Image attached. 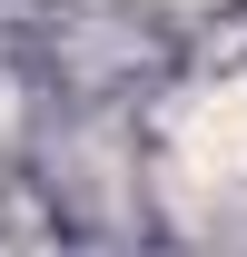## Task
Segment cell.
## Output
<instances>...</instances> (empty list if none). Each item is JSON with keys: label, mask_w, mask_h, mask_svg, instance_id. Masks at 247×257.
Segmentation results:
<instances>
[{"label": "cell", "mask_w": 247, "mask_h": 257, "mask_svg": "<svg viewBox=\"0 0 247 257\" xmlns=\"http://www.w3.org/2000/svg\"><path fill=\"white\" fill-rule=\"evenodd\" d=\"M178 149L198 178H247V79H227V89H208L198 109H188Z\"/></svg>", "instance_id": "6da1fadb"}]
</instances>
